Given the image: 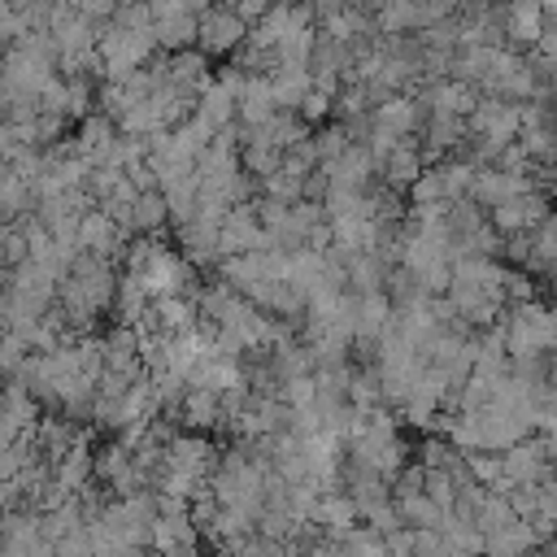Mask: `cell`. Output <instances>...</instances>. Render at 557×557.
Instances as JSON below:
<instances>
[{"label":"cell","mask_w":557,"mask_h":557,"mask_svg":"<svg viewBox=\"0 0 557 557\" xmlns=\"http://www.w3.org/2000/svg\"><path fill=\"white\" fill-rule=\"evenodd\" d=\"M505 26H509L513 39L535 44L540 30H544V4H540V0H509V9H505Z\"/></svg>","instance_id":"6da1fadb"}]
</instances>
